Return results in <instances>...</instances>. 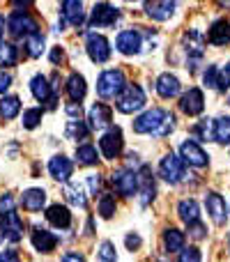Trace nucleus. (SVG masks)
Listing matches in <instances>:
<instances>
[{
	"mask_svg": "<svg viewBox=\"0 0 230 262\" xmlns=\"http://www.w3.org/2000/svg\"><path fill=\"white\" fill-rule=\"evenodd\" d=\"M124 74L120 69H106L97 81V95L101 99H117V95L124 90Z\"/></svg>",
	"mask_w": 230,
	"mask_h": 262,
	"instance_id": "obj_1",
	"label": "nucleus"
},
{
	"mask_svg": "<svg viewBox=\"0 0 230 262\" xmlns=\"http://www.w3.org/2000/svg\"><path fill=\"white\" fill-rule=\"evenodd\" d=\"M115 106H117V111L120 113H134V111H140L145 106V92H143V88L140 85H124V90L117 95V99H115Z\"/></svg>",
	"mask_w": 230,
	"mask_h": 262,
	"instance_id": "obj_2",
	"label": "nucleus"
},
{
	"mask_svg": "<svg viewBox=\"0 0 230 262\" xmlns=\"http://www.w3.org/2000/svg\"><path fill=\"white\" fill-rule=\"evenodd\" d=\"M7 30L12 37H30L39 32V23L28 12H12L7 16Z\"/></svg>",
	"mask_w": 230,
	"mask_h": 262,
	"instance_id": "obj_3",
	"label": "nucleus"
},
{
	"mask_svg": "<svg viewBox=\"0 0 230 262\" xmlns=\"http://www.w3.org/2000/svg\"><path fill=\"white\" fill-rule=\"evenodd\" d=\"M159 175H161L166 182H171V184H180V182L186 177L184 161H182L180 157H175L173 152L166 154V157L161 159V163H159Z\"/></svg>",
	"mask_w": 230,
	"mask_h": 262,
	"instance_id": "obj_4",
	"label": "nucleus"
},
{
	"mask_svg": "<svg viewBox=\"0 0 230 262\" xmlns=\"http://www.w3.org/2000/svg\"><path fill=\"white\" fill-rule=\"evenodd\" d=\"M166 113H168V111H163V108H150V111H145L140 118L134 120V131H136V134H157V129L161 127Z\"/></svg>",
	"mask_w": 230,
	"mask_h": 262,
	"instance_id": "obj_5",
	"label": "nucleus"
},
{
	"mask_svg": "<svg viewBox=\"0 0 230 262\" xmlns=\"http://www.w3.org/2000/svg\"><path fill=\"white\" fill-rule=\"evenodd\" d=\"M120 16V9L109 3H97L90 12V28H109Z\"/></svg>",
	"mask_w": 230,
	"mask_h": 262,
	"instance_id": "obj_6",
	"label": "nucleus"
},
{
	"mask_svg": "<svg viewBox=\"0 0 230 262\" xmlns=\"http://www.w3.org/2000/svg\"><path fill=\"white\" fill-rule=\"evenodd\" d=\"M111 182H113V186H115L117 193L127 195V198H131V195L138 191V175H136L134 170H129V168H122V170L113 172Z\"/></svg>",
	"mask_w": 230,
	"mask_h": 262,
	"instance_id": "obj_7",
	"label": "nucleus"
},
{
	"mask_svg": "<svg viewBox=\"0 0 230 262\" xmlns=\"http://www.w3.org/2000/svg\"><path fill=\"white\" fill-rule=\"evenodd\" d=\"M122 145H124V140H122V129L120 127H111L104 136H101V140H99L101 154H104L106 159H111V161L120 157Z\"/></svg>",
	"mask_w": 230,
	"mask_h": 262,
	"instance_id": "obj_8",
	"label": "nucleus"
},
{
	"mask_svg": "<svg viewBox=\"0 0 230 262\" xmlns=\"http://www.w3.org/2000/svg\"><path fill=\"white\" fill-rule=\"evenodd\" d=\"M86 51H88L92 62H97V64L106 62V60L111 58V44L104 35H88Z\"/></svg>",
	"mask_w": 230,
	"mask_h": 262,
	"instance_id": "obj_9",
	"label": "nucleus"
},
{
	"mask_svg": "<svg viewBox=\"0 0 230 262\" xmlns=\"http://www.w3.org/2000/svg\"><path fill=\"white\" fill-rule=\"evenodd\" d=\"M60 18H62L60 28H65V23H69V26H74V28L83 26V21H86L83 3H76V0H65V3L60 5Z\"/></svg>",
	"mask_w": 230,
	"mask_h": 262,
	"instance_id": "obj_10",
	"label": "nucleus"
},
{
	"mask_svg": "<svg viewBox=\"0 0 230 262\" xmlns=\"http://www.w3.org/2000/svg\"><path fill=\"white\" fill-rule=\"evenodd\" d=\"M180 154H182V161L189 163V166H196V168H203L207 166L210 157L205 154V149L200 147L196 140H184L180 147Z\"/></svg>",
	"mask_w": 230,
	"mask_h": 262,
	"instance_id": "obj_11",
	"label": "nucleus"
},
{
	"mask_svg": "<svg viewBox=\"0 0 230 262\" xmlns=\"http://www.w3.org/2000/svg\"><path fill=\"white\" fill-rule=\"evenodd\" d=\"M111 120H113V111L106 104H95L88 113V122H90L92 131H104L111 129Z\"/></svg>",
	"mask_w": 230,
	"mask_h": 262,
	"instance_id": "obj_12",
	"label": "nucleus"
},
{
	"mask_svg": "<svg viewBox=\"0 0 230 262\" xmlns=\"http://www.w3.org/2000/svg\"><path fill=\"white\" fill-rule=\"evenodd\" d=\"M115 46L122 55H136L143 46V39H140L138 30H122L115 39Z\"/></svg>",
	"mask_w": 230,
	"mask_h": 262,
	"instance_id": "obj_13",
	"label": "nucleus"
},
{
	"mask_svg": "<svg viewBox=\"0 0 230 262\" xmlns=\"http://www.w3.org/2000/svg\"><path fill=\"white\" fill-rule=\"evenodd\" d=\"M30 242H32V246H35V251H39V253H53L55 246H58V237H55L53 232H49L46 228H39V226L32 230Z\"/></svg>",
	"mask_w": 230,
	"mask_h": 262,
	"instance_id": "obj_14",
	"label": "nucleus"
},
{
	"mask_svg": "<svg viewBox=\"0 0 230 262\" xmlns=\"http://www.w3.org/2000/svg\"><path fill=\"white\" fill-rule=\"evenodd\" d=\"M0 219H3V237L5 239H9V242L23 239V221L16 214V209L9 214H3Z\"/></svg>",
	"mask_w": 230,
	"mask_h": 262,
	"instance_id": "obj_15",
	"label": "nucleus"
},
{
	"mask_svg": "<svg viewBox=\"0 0 230 262\" xmlns=\"http://www.w3.org/2000/svg\"><path fill=\"white\" fill-rule=\"evenodd\" d=\"M203 106H205V99H203V92L198 90V88H191L189 92H184L182 95V99H180V108H182V113H186V115H198V113H203Z\"/></svg>",
	"mask_w": 230,
	"mask_h": 262,
	"instance_id": "obj_16",
	"label": "nucleus"
},
{
	"mask_svg": "<svg viewBox=\"0 0 230 262\" xmlns=\"http://www.w3.org/2000/svg\"><path fill=\"white\" fill-rule=\"evenodd\" d=\"M154 193H157V186H154V180H152V175H150V168L143 166V168H140V175H138L140 205H143V207H148V205L154 200Z\"/></svg>",
	"mask_w": 230,
	"mask_h": 262,
	"instance_id": "obj_17",
	"label": "nucleus"
},
{
	"mask_svg": "<svg viewBox=\"0 0 230 262\" xmlns=\"http://www.w3.org/2000/svg\"><path fill=\"white\" fill-rule=\"evenodd\" d=\"M49 172H51L53 180L67 182L69 177H72V172H74V163L69 161L65 154H55V157L49 161Z\"/></svg>",
	"mask_w": 230,
	"mask_h": 262,
	"instance_id": "obj_18",
	"label": "nucleus"
},
{
	"mask_svg": "<svg viewBox=\"0 0 230 262\" xmlns=\"http://www.w3.org/2000/svg\"><path fill=\"white\" fill-rule=\"evenodd\" d=\"M205 207H207V214L212 216V221L217 223V226H223V223L228 221L226 203H223V198L219 193H207V198H205Z\"/></svg>",
	"mask_w": 230,
	"mask_h": 262,
	"instance_id": "obj_19",
	"label": "nucleus"
},
{
	"mask_svg": "<svg viewBox=\"0 0 230 262\" xmlns=\"http://www.w3.org/2000/svg\"><path fill=\"white\" fill-rule=\"evenodd\" d=\"M30 92H32V97H35L39 104H46V101H49L53 95H58V92L51 90V83H49V78H46L44 74H35V76H32Z\"/></svg>",
	"mask_w": 230,
	"mask_h": 262,
	"instance_id": "obj_20",
	"label": "nucleus"
},
{
	"mask_svg": "<svg viewBox=\"0 0 230 262\" xmlns=\"http://www.w3.org/2000/svg\"><path fill=\"white\" fill-rule=\"evenodd\" d=\"M46 221H49L51 226L60 228V230H67V228L72 226V212H69L65 205H51V207L46 209Z\"/></svg>",
	"mask_w": 230,
	"mask_h": 262,
	"instance_id": "obj_21",
	"label": "nucleus"
},
{
	"mask_svg": "<svg viewBox=\"0 0 230 262\" xmlns=\"http://www.w3.org/2000/svg\"><path fill=\"white\" fill-rule=\"evenodd\" d=\"M207 39H210V44H214V46L230 44V21H226V18L214 21L212 28H210V32H207Z\"/></svg>",
	"mask_w": 230,
	"mask_h": 262,
	"instance_id": "obj_22",
	"label": "nucleus"
},
{
	"mask_svg": "<svg viewBox=\"0 0 230 262\" xmlns=\"http://www.w3.org/2000/svg\"><path fill=\"white\" fill-rule=\"evenodd\" d=\"M157 92L161 99H173L180 95V78L173 74H161L157 78Z\"/></svg>",
	"mask_w": 230,
	"mask_h": 262,
	"instance_id": "obj_23",
	"label": "nucleus"
},
{
	"mask_svg": "<svg viewBox=\"0 0 230 262\" xmlns=\"http://www.w3.org/2000/svg\"><path fill=\"white\" fill-rule=\"evenodd\" d=\"M21 205L28 212H41L46 205V191L44 189H26L21 195Z\"/></svg>",
	"mask_w": 230,
	"mask_h": 262,
	"instance_id": "obj_24",
	"label": "nucleus"
},
{
	"mask_svg": "<svg viewBox=\"0 0 230 262\" xmlns=\"http://www.w3.org/2000/svg\"><path fill=\"white\" fill-rule=\"evenodd\" d=\"M88 92V85H86V78L81 76V74H69L67 78V95H69V101H76V104H81L83 97H86Z\"/></svg>",
	"mask_w": 230,
	"mask_h": 262,
	"instance_id": "obj_25",
	"label": "nucleus"
},
{
	"mask_svg": "<svg viewBox=\"0 0 230 262\" xmlns=\"http://www.w3.org/2000/svg\"><path fill=\"white\" fill-rule=\"evenodd\" d=\"M145 12L154 21H166L175 12V3H145Z\"/></svg>",
	"mask_w": 230,
	"mask_h": 262,
	"instance_id": "obj_26",
	"label": "nucleus"
},
{
	"mask_svg": "<svg viewBox=\"0 0 230 262\" xmlns=\"http://www.w3.org/2000/svg\"><path fill=\"white\" fill-rule=\"evenodd\" d=\"M18 111H21V99L18 97L9 95L0 99V118L3 120H14L18 115Z\"/></svg>",
	"mask_w": 230,
	"mask_h": 262,
	"instance_id": "obj_27",
	"label": "nucleus"
},
{
	"mask_svg": "<svg viewBox=\"0 0 230 262\" xmlns=\"http://www.w3.org/2000/svg\"><path fill=\"white\" fill-rule=\"evenodd\" d=\"M65 136L69 140H86L90 136V127L83 120H69L67 127H65Z\"/></svg>",
	"mask_w": 230,
	"mask_h": 262,
	"instance_id": "obj_28",
	"label": "nucleus"
},
{
	"mask_svg": "<svg viewBox=\"0 0 230 262\" xmlns=\"http://www.w3.org/2000/svg\"><path fill=\"white\" fill-rule=\"evenodd\" d=\"M177 212H180V219L186 223V226H191V223H196L198 221V203L196 200H182L180 205H177Z\"/></svg>",
	"mask_w": 230,
	"mask_h": 262,
	"instance_id": "obj_29",
	"label": "nucleus"
},
{
	"mask_svg": "<svg viewBox=\"0 0 230 262\" xmlns=\"http://www.w3.org/2000/svg\"><path fill=\"white\" fill-rule=\"evenodd\" d=\"M163 246H166V251H182L184 249V232H180L177 228H168L166 232H163Z\"/></svg>",
	"mask_w": 230,
	"mask_h": 262,
	"instance_id": "obj_30",
	"label": "nucleus"
},
{
	"mask_svg": "<svg viewBox=\"0 0 230 262\" xmlns=\"http://www.w3.org/2000/svg\"><path fill=\"white\" fill-rule=\"evenodd\" d=\"M23 55H28V58H39L41 53H44V35L41 32H37V35H30L26 37V46H23Z\"/></svg>",
	"mask_w": 230,
	"mask_h": 262,
	"instance_id": "obj_31",
	"label": "nucleus"
},
{
	"mask_svg": "<svg viewBox=\"0 0 230 262\" xmlns=\"http://www.w3.org/2000/svg\"><path fill=\"white\" fill-rule=\"evenodd\" d=\"M62 195L67 198L69 205H74V207H81V209L88 207V200H86V195H83V191L78 189V184H65Z\"/></svg>",
	"mask_w": 230,
	"mask_h": 262,
	"instance_id": "obj_32",
	"label": "nucleus"
},
{
	"mask_svg": "<svg viewBox=\"0 0 230 262\" xmlns=\"http://www.w3.org/2000/svg\"><path fill=\"white\" fill-rule=\"evenodd\" d=\"M18 62V46L16 44H0V67H14Z\"/></svg>",
	"mask_w": 230,
	"mask_h": 262,
	"instance_id": "obj_33",
	"label": "nucleus"
},
{
	"mask_svg": "<svg viewBox=\"0 0 230 262\" xmlns=\"http://www.w3.org/2000/svg\"><path fill=\"white\" fill-rule=\"evenodd\" d=\"M76 159L83 166H95V163L99 161V154H97L95 145L86 143V145H81V147H76Z\"/></svg>",
	"mask_w": 230,
	"mask_h": 262,
	"instance_id": "obj_34",
	"label": "nucleus"
},
{
	"mask_svg": "<svg viewBox=\"0 0 230 262\" xmlns=\"http://www.w3.org/2000/svg\"><path fill=\"white\" fill-rule=\"evenodd\" d=\"M214 140L230 145V118H219L214 122Z\"/></svg>",
	"mask_w": 230,
	"mask_h": 262,
	"instance_id": "obj_35",
	"label": "nucleus"
},
{
	"mask_svg": "<svg viewBox=\"0 0 230 262\" xmlns=\"http://www.w3.org/2000/svg\"><path fill=\"white\" fill-rule=\"evenodd\" d=\"M41 115H44V111L41 108H28L23 111V129H35L37 124L41 122Z\"/></svg>",
	"mask_w": 230,
	"mask_h": 262,
	"instance_id": "obj_36",
	"label": "nucleus"
},
{
	"mask_svg": "<svg viewBox=\"0 0 230 262\" xmlns=\"http://www.w3.org/2000/svg\"><path fill=\"white\" fill-rule=\"evenodd\" d=\"M115 198L111 193H104L99 198V214H101V219H111L115 214Z\"/></svg>",
	"mask_w": 230,
	"mask_h": 262,
	"instance_id": "obj_37",
	"label": "nucleus"
},
{
	"mask_svg": "<svg viewBox=\"0 0 230 262\" xmlns=\"http://www.w3.org/2000/svg\"><path fill=\"white\" fill-rule=\"evenodd\" d=\"M194 134L198 136L200 140H210V138H214V124L210 122V120H200V122L194 127Z\"/></svg>",
	"mask_w": 230,
	"mask_h": 262,
	"instance_id": "obj_38",
	"label": "nucleus"
},
{
	"mask_svg": "<svg viewBox=\"0 0 230 262\" xmlns=\"http://www.w3.org/2000/svg\"><path fill=\"white\" fill-rule=\"evenodd\" d=\"M173 129H175V115L173 113H166V118H163V122H161V127L157 129V138H166V136H171L173 134Z\"/></svg>",
	"mask_w": 230,
	"mask_h": 262,
	"instance_id": "obj_39",
	"label": "nucleus"
},
{
	"mask_svg": "<svg viewBox=\"0 0 230 262\" xmlns=\"http://www.w3.org/2000/svg\"><path fill=\"white\" fill-rule=\"evenodd\" d=\"M203 81H205V85H207V88H212V90H219V69L214 67V64H210V67L205 69Z\"/></svg>",
	"mask_w": 230,
	"mask_h": 262,
	"instance_id": "obj_40",
	"label": "nucleus"
},
{
	"mask_svg": "<svg viewBox=\"0 0 230 262\" xmlns=\"http://www.w3.org/2000/svg\"><path fill=\"white\" fill-rule=\"evenodd\" d=\"M177 262H203V255H200V251L196 249V246H189V249H182L180 251V258Z\"/></svg>",
	"mask_w": 230,
	"mask_h": 262,
	"instance_id": "obj_41",
	"label": "nucleus"
},
{
	"mask_svg": "<svg viewBox=\"0 0 230 262\" xmlns=\"http://www.w3.org/2000/svg\"><path fill=\"white\" fill-rule=\"evenodd\" d=\"M97 255H99V262H115V246L111 242H101Z\"/></svg>",
	"mask_w": 230,
	"mask_h": 262,
	"instance_id": "obj_42",
	"label": "nucleus"
},
{
	"mask_svg": "<svg viewBox=\"0 0 230 262\" xmlns=\"http://www.w3.org/2000/svg\"><path fill=\"white\" fill-rule=\"evenodd\" d=\"M9 212H14V198H12V193H3L0 195V216Z\"/></svg>",
	"mask_w": 230,
	"mask_h": 262,
	"instance_id": "obj_43",
	"label": "nucleus"
},
{
	"mask_svg": "<svg viewBox=\"0 0 230 262\" xmlns=\"http://www.w3.org/2000/svg\"><path fill=\"white\" fill-rule=\"evenodd\" d=\"M65 113H67L72 120H81V115H83V106H81V104H76V101H69V104L65 106Z\"/></svg>",
	"mask_w": 230,
	"mask_h": 262,
	"instance_id": "obj_44",
	"label": "nucleus"
},
{
	"mask_svg": "<svg viewBox=\"0 0 230 262\" xmlns=\"http://www.w3.org/2000/svg\"><path fill=\"white\" fill-rule=\"evenodd\" d=\"M230 88V62L219 72V90H228Z\"/></svg>",
	"mask_w": 230,
	"mask_h": 262,
	"instance_id": "obj_45",
	"label": "nucleus"
},
{
	"mask_svg": "<svg viewBox=\"0 0 230 262\" xmlns=\"http://www.w3.org/2000/svg\"><path fill=\"white\" fill-rule=\"evenodd\" d=\"M62 60H65V49L62 46H53L51 49V62L58 67V64H62Z\"/></svg>",
	"mask_w": 230,
	"mask_h": 262,
	"instance_id": "obj_46",
	"label": "nucleus"
},
{
	"mask_svg": "<svg viewBox=\"0 0 230 262\" xmlns=\"http://www.w3.org/2000/svg\"><path fill=\"white\" fill-rule=\"evenodd\" d=\"M189 232H191V237H194V239H203V237H205V226L200 221H196V223H191V226H189Z\"/></svg>",
	"mask_w": 230,
	"mask_h": 262,
	"instance_id": "obj_47",
	"label": "nucleus"
},
{
	"mask_svg": "<svg viewBox=\"0 0 230 262\" xmlns=\"http://www.w3.org/2000/svg\"><path fill=\"white\" fill-rule=\"evenodd\" d=\"M9 85H12V76L5 69H0V95H5L9 90Z\"/></svg>",
	"mask_w": 230,
	"mask_h": 262,
	"instance_id": "obj_48",
	"label": "nucleus"
},
{
	"mask_svg": "<svg viewBox=\"0 0 230 262\" xmlns=\"http://www.w3.org/2000/svg\"><path fill=\"white\" fill-rule=\"evenodd\" d=\"M88 184H90V193L97 195L101 191V177L99 175H90L88 177Z\"/></svg>",
	"mask_w": 230,
	"mask_h": 262,
	"instance_id": "obj_49",
	"label": "nucleus"
},
{
	"mask_svg": "<svg viewBox=\"0 0 230 262\" xmlns=\"http://www.w3.org/2000/svg\"><path fill=\"white\" fill-rule=\"evenodd\" d=\"M0 262H21V258H18V253L14 249H7L0 253Z\"/></svg>",
	"mask_w": 230,
	"mask_h": 262,
	"instance_id": "obj_50",
	"label": "nucleus"
},
{
	"mask_svg": "<svg viewBox=\"0 0 230 262\" xmlns=\"http://www.w3.org/2000/svg\"><path fill=\"white\" fill-rule=\"evenodd\" d=\"M124 244H127V249H129V251H136L140 246V237L138 235H127Z\"/></svg>",
	"mask_w": 230,
	"mask_h": 262,
	"instance_id": "obj_51",
	"label": "nucleus"
},
{
	"mask_svg": "<svg viewBox=\"0 0 230 262\" xmlns=\"http://www.w3.org/2000/svg\"><path fill=\"white\" fill-rule=\"evenodd\" d=\"M62 262H86V258H83L81 253H65Z\"/></svg>",
	"mask_w": 230,
	"mask_h": 262,
	"instance_id": "obj_52",
	"label": "nucleus"
},
{
	"mask_svg": "<svg viewBox=\"0 0 230 262\" xmlns=\"http://www.w3.org/2000/svg\"><path fill=\"white\" fill-rule=\"evenodd\" d=\"M3 35H5V18L0 16V39H3Z\"/></svg>",
	"mask_w": 230,
	"mask_h": 262,
	"instance_id": "obj_53",
	"label": "nucleus"
},
{
	"mask_svg": "<svg viewBox=\"0 0 230 262\" xmlns=\"http://www.w3.org/2000/svg\"><path fill=\"white\" fill-rule=\"evenodd\" d=\"M0 242H3V235H0Z\"/></svg>",
	"mask_w": 230,
	"mask_h": 262,
	"instance_id": "obj_54",
	"label": "nucleus"
},
{
	"mask_svg": "<svg viewBox=\"0 0 230 262\" xmlns=\"http://www.w3.org/2000/svg\"><path fill=\"white\" fill-rule=\"evenodd\" d=\"M161 262H168V260H161Z\"/></svg>",
	"mask_w": 230,
	"mask_h": 262,
	"instance_id": "obj_55",
	"label": "nucleus"
}]
</instances>
